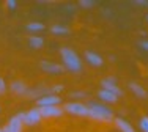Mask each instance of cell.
Wrapping results in <instances>:
<instances>
[{
  "label": "cell",
  "instance_id": "cell-12",
  "mask_svg": "<svg viewBox=\"0 0 148 132\" xmlns=\"http://www.w3.org/2000/svg\"><path fill=\"white\" fill-rule=\"evenodd\" d=\"M129 88H131L139 98H147V91H145V88H143L142 85H139V83H136V82H131L129 83Z\"/></svg>",
  "mask_w": 148,
  "mask_h": 132
},
{
  "label": "cell",
  "instance_id": "cell-5",
  "mask_svg": "<svg viewBox=\"0 0 148 132\" xmlns=\"http://www.w3.org/2000/svg\"><path fill=\"white\" fill-rule=\"evenodd\" d=\"M22 115H24V112L22 113H17V115H14V116H11L8 126H6L10 132H22V127H24Z\"/></svg>",
  "mask_w": 148,
  "mask_h": 132
},
{
  "label": "cell",
  "instance_id": "cell-2",
  "mask_svg": "<svg viewBox=\"0 0 148 132\" xmlns=\"http://www.w3.org/2000/svg\"><path fill=\"white\" fill-rule=\"evenodd\" d=\"M87 107H88V116L95 118V120H101V121H112L114 120L112 110H109L107 107L101 105V104L90 102Z\"/></svg>",
  "mask_w": 148,
  "mask_h": 132
},
{
  "label": "cell",
  "instance_id": "cell-16",
  "mask_svg": "<svg viewBox=\"0 0 148 132\" xmlns=\"http://www.w3.org/2000/svg\"><path fill=\"white\" fill-rule=\"evenodd\" d=\"M51 32L55 35H66V33H69V29L68 27H63V25H54L51 29Z\"/></svg>",
  "mask_w": 148,
  "mask_h": 132
},
{
  "label": "cell",
  "instance_id": "cell-9",
  "mask_svg": "<svg viewBox=\"0 0 148 132\" xmlns=\"http://www.w3.org/2000/svg\"><path fill=\"white\" fill-rule=\"evenodd\" d=\"M101 85H103V90H106V91L114 93L115 96H121V90H120L118 85H115V82H114V79H112V77L104 79V80L101 82Z\"/></svg>",
  "mask_w": 148,
  "mask_h": 132
},
{
  "label": "cell",
  "instance_id": "cell-20",
  "mask_svg": "<svg viewBox=\"0 0 148 132\" xmlns=\"http://www.w3.org/2000/svg\"><path fill=\"white\" fill-rule=\"evenodd\" d=\"M6 91V85H5V80H3L2 77H0V95H3V93Z\"/></svg>",
  "mask_w": 148,
  "mask_h": 132
},
{
  "label": "cell",
  "instance_id": "cell-17",
  "mask_svg": "<svg viewBox=\"0 0 148 132\" xmlns=\"http://www.w3.org/2000/svg\"><path fill=\"white\" fill-rule=\"evenodd\" d=\"M44 25L41 22H30L27 24V30H30V32H40V30H43Z\"/></svg>",
  "mask_w": 148,
  "mask_h": 132
},
{
  "label": "cell",
  "instance_id": "cell-11",
  "mask_svg": "<svg viewBox=\"0 0 148 132\" xmlns=\"http://www.w3.org/2000/svg\"><path fill=\"white\" fill-rule=\"evenodd\" d=\"M10 88H11V91L17 93V95H25L27 93V85L24 82H21V80H14L11 85H10Z\"/></svg>",
  "mask_w": 148,
  "mask_h": 132
},
{
  "label": "cell",
  "instance_id": "cell-25",
  "mask_svg": "<svg viewBox=\"0 0 148 132\" xmlns=\"http://www.w3.org/2000/svg\"><path fill=\"white\" fill-rule=\"evenodd\" d=\"M147 20H148V14H147Z\"/></svg>",
  "mask_w": 148,
  "mask_h": 132
},
{
  "label": "cell",
  "instance_id": "cell-14",
  "mask_svg": "<svg viewBox=\"0 0 148 132\" xmlns=\"http://www.w3.org/2000/svg\"><path fill=\"white\" fill-rule=\"evenodd\" d=\"M115 123H117V126H118L120 131H123V132H134L132 131V126L128 123V121L123 120V118H117V120H115Z\"/></svg>",
  "mask_w": 148,
  "mask_h": 132
},
{
  "label": "cell",
  "instance_id": "cell-7",
  "mask_svg": "<svg viewBox=\"0 0 148 132\" xmlns=\"http://www.w3.org/2000/svg\"><path fill=\"white\" fill-rule=\"evenodd\" d=\"M36 104H38V109H41V107H54L60 104V98L58 96H40Z\"/></svg>",
  "mask_w": 148,
  "mask_h": 132
},
{
  "label": "cell",
  "instance_id": "cell-1",
  "mask_svg": "<svg viewBox=\"0 0 148 132\" xmlns=\"http://www.w3.org/2000/svg\"><path fill=\"white\" fill-rule=\"evenodd\" d=\"M60 55H62L63 65L68 71L79 72L82 69V61H80L79 55L76 54V50H73L71 47H62L60 49Z\"/></svg>",
  "mask_w": 148,
  "mask_h": 132
},
{
  "label": "cell",
  "instance_id": "cell-10",
  "mask_svg": "<svg viewBox=\"0 0 148 132\" xmlns=\"http://www.w3.org/2000/svg\"><path fill=\"white\" fill-rule=\"evenodd\" d=\"M85 58H87V61H88L90 65H93V66H101V65H103V58H101L98 54L91 52V50L85 52Z\"/></svg>",
  "mask_w": 148,
  "mask_h": 132
},
{
  "label": "cell",
  "instance_id": "cell-21",
  "mask_svg": "<svg viewBox=\"0 0 148 132\" xmlns=\"http://www.w3.org/2000/svg\"><path fill=\"white\" fill-rule=\"evenodd\" d=\"M6 5H8L10 10H14L16 8V2H14V0H8V2H6Z\"/></svg>",
  "mask_w": 148,
  "mask_h": 132
},
{
  "label": "cell",
  "instance_id": "cell-22",
  "mask_svg": "<svg viewBox=\"0 0 148 132\" xmlns=\"http://www.w3.org/2000/svg\"><path fill=\"white\" fill-rule=\"evenodd\" d=\"M139 46L142 47V49L148 50V39H147V41H140V43H139Z\"/></svg>",
  "mask_w": 148,
  "mask_h": 132
},
{
  "label": "cell",
  "instance_id": "cell-23",
  "mask_svg": "<svg viewBox=\"0 0 148 132\" xmlns=\"http://www.w3.org/2000/svg\"><path fill=\"white\" fill-rule=\"evenodd\" d=\"M134 3H137V5H140V6H148V0H137V2H134Z\"/></svg>",
  "mask_w": 148,
  "mask_h": 132
},
{
  "label": "cell",
  "instance_id": "cell-6",
  "mask_svg": "<svg viewBox=\"0 0 148 132\" xmlns=\"http://www.w3.org/2000/svg\"><path fill=\"white\" fill-rule=\"evenodd\" d=\"M40 113H41V116H43V118H57V116H62L63 115V109H60L58 105H54V107H41Z\"/></svg>",
  "mask_w": 148,
  "mask_h": 132
},
{
  "label": "cell",
  "instance_id": "cell-8",
  "mask_svg": "<svg viewBox=\"0 0 148 132\" xmlns=\"http://www.w3.org/2000/svg\"><path fill=\"white\" fill-rule=\"evenodd\" d=\"M40 66H41L43 71H47V72H51V74H60V72L65 71V66L57 65V63H54V61H41Z\"/></svg>",
  "mask_w": 148,
  "mask_h": 132
},
{
  "label": "cell",
  "instance_id": "cell-18",
  "mask_svg": "<svg viewBox=\"0 0 148 132\" xmlns=\"http://www.w3.org/2000/svg\"><path fill=\"white\" fill-rule=\"evenodd\" d=\"M140 127H142L143 132H148V116H142V120H140Z\"/></svg>",
  "mask_w": 148,
  "mask_h": 132
},
{
  "label": "cell",
  "instance_id": "cell-19",
  "mask_svg": "<svg viewBox=\"0 0 148 132\" xmlns=\"http://www.w3.org/2000/svg\"><path fill=\"white\" fill-rule=\"evenodd\" d=\"M79 3H80V6H84V8H90V6L95 5L93 0H80Z\"/></svg>",
  "mask_w": 148,
  "mask_h": 132
},
{
  "label": "cell",
  "instance_id": "cell-13",
  "mask_svg": "<svg viewBox=\"0 0 148 132\" xmlns=\"http://www.w3.org/2000/svg\"><path fill=\"white\" fill-rule=\"evenodd\" d=\"M98 96L103 101H106V102H115V101L118 99V96H115L114 93H110V91H106V90H101V91L98 93Z\"/></svg>",
  "mask_w": 148,
  "mask_h": 132
},
{
  "label": "cell",
  "instance_id": "cell-15",
  "mask_svg": "<svg viewBox=\"0 0 148 132\" xmlns=\"http://www.w3.org/2000/svg\"><path fill=\"white\" fill-rule=\"evenodd\" d=\"M29 44L32 47H35V49H40V47L44 46V39L41 36H30L29 38Z\"/></svg>",
  "mask_w": 148,
  "mask_h": 132
},
{
  "label": "cell",
  "instance_id": "cell-24",
  "mask_svg": "<svg viewBox=\"0 0 148 132\" xmlns=\"http://www.w3.org/2000/svg\"><path fill=\"white\" fill-rule=\"evenodd\" d=\"M0 132H10V131H8V127L5 126V127H2V129H0Z\"/></svg>",
  "mask_w": 148,
  "mask_h": 132
},
{
  "label": "cell",
  "instance_id": "cell-4",
  "mask_svg": "<svg viewBox=\"0 0 148 132\" xmlns=\"http://www.w3.org/2000/svg\"><path fill=\"white\" fill-rule=\"evenodd\" d=\"M41 113H40V109H32L29 110V112H24V115H22V121H24V124H27V126H33V124H38L41 121Z\"/></svg>",
  "mask_w": 148,
  "mask_h": 132
},
{
  "label": "cell",
  "instance_id": "cell-3",
  "mask_svg": "<svg viewBox=\"0 0 148 132\" xmlns=\"http://www.w3.org/2000/svg\"><path fill=\"white\" fill-rule=\"evenodd\" d=\"M65 110L68 113H73V115H77V116H88V107H87L85 104H80V102L66 104Z\"/></svg>",
  "mask_w": 148,
  "mask_h": 132
}]
</instances>
